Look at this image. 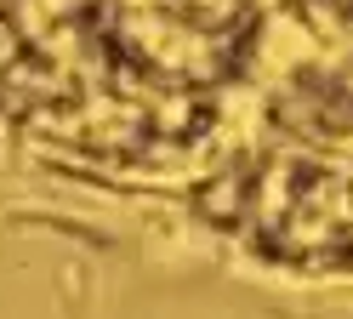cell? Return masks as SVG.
Masks as SVG:
<instances>
[{
  "mask_svg": "<svg viewBox=\"0 0 353 319\" xmlns=\"http://www.w3.org/2000/svg\"><path fill=\"white\" fill-rule=\"evenodd\" d=\"M307 103L314 143L279 148L251 182V240L291 268H353V75Z\"/></svg>",
  "mask_w": 353,
  "mask_h": 319,
  "instance_id": "cell-1",
  "label": "cell"
},
{
  "mask_svg": "<svg viewBox=\"0 0 353 319\" xmlns=\"http://www.w3.org/2000/svg\"><path fill=\"white\" fill-rule=\"evenodd\" d=\"M342 6H347V12H353V0H342Z\"/></svg>",
  "mask_w": 353,
  "mask_h": 319,
  "instance_id": "cell-2",
  "label": "cell"
}]
</instances>
